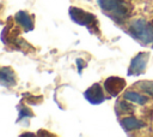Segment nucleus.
I'll use <instances>...</instances> for the list:
<instances>
[{
	"label": "nucleus",
	"mask_w": 153,
	"mask_h": 137,
	"mask_svg": "<svg viewBox=\"0 0 153 137\" xmlns=\"http://www.w3.org/2000/svg\"><path fill=\"white\" fill-rule=\"evenodd\" d=\"M117 106H118L120 111L123 112V113H133V112H134V106H133L131 103L127 102L126 99L120 100V101L117 102Z\"/></svg>",
	"instance_id": "obj_11"
},
{
	"label": "nucleus",
	"mask_w": 153,
	"mask_h": 137,
	"mask_svg": "<svg viewBox=\"0 0 153 137\" xmlns=\"http://www.w3.org/2000/svg\"><path fill=\"white\" fill-rule=\"evenodd\" d=\"M84 96L92 105H99L105 100L104 91H103L102 87L98 83H94L88 89H86L85 93H84Z\"/></svg>",
	"instance_id": "obj_6"
},
{
	"label": "nucleus",
	"mask_w": 153,
	"mask_h": 137,
	"mask_svg": "<svg viewBox=\"0 0 153 137\" xmlns=\"http://www.w3.org/2000/svg\"><path fill=\"white\" fill-rule=\"evenodd\" d=\"M69 16L72 18V20L81 26H96L97 24V19H96V16L87 12V11H84L79 7H74L72 6L69 8Z\"/></svg>",
	"instance_id": "obj_3"
},
{
	"label": "nucleus",
	"mask_w": 153,
	"mask_h": 137,
	"mask_svg": "<svg viewBox=\"0 0 153 137\" xmlns=\"http://www.w3.org/2000/svg\"><path fill=\"white\" fill-rule=\"evenodd\" d=\"M123 99H126V100L129 101V102L139 103V105H145V103L148 102V97H147V96L141 95L140 93L134 91V90H127V91L123 94Z\"/></svg>",
	"instance_id": "obj_10"
},
{
	"label": "nucleus",
	"mask_w": 153,
	"mask_h": 137,
	"mask_svg": "<svg viewBox=\"0 0 153 137\" xmlns=\"http://www.w3.org/2000/svg\"><path fill=\"white\" fill-rule=\"evenodd\" d=\"M14 20L25 31H30L33 29V19L26 11H18L14 14Z\"/></svg>",
	"instance_id": "obj_7"
},
{
	"label": "nucleus",
	"mask_w": 153,
	"mask_h": 137,
	"mask_svg": "<svg viewBox=\"0 0 153 137\" xmlns=\"http://www.w3.org/2000/svg\"><path fill=\"white\" fill-rule=\"evenodd\" d=\"M129 34L143 46L153 47V24L145 19H134L129 25Z\"/></svg>",
	"instance_id": "obj_2"
},
{
	"label": "nucleus",
	"mask_w": 153,
	"mask_h": 137,
	"mask_svg": "<svg viewBox=\"0 0 153 137\" xmlns=\"http://www.w3.org/2000/svg\"><path fill=\"white\" fill-rule=\"evenodd\" d=\"M148 58H149V55L146 52L137 53L130 61V65H129V68H128V75L139 76V75L143 73L145 70H146V66H147Z\"/></svg>",
	"instance_id": "obj_4"
},
{
	"label": "nucleus",
	"mask_w": 153,
	"mask_h": 137,
	"mask_svg": "<svg viewBox=\"0 0 153 137\" xmlns=\"http://www.w3.org/2000/svg\"><path fill=\"white\" fill-rule=\"evenodd\" d=\"M126 87V81L121 77H109L104 82V90L111 96H117L123 91Z\"/></svg>",
	"instance_id": "obj_5"
},
{
	"label": "nucleus",
	"mask_w": 153,
	"mask_h": 137,
	"mask_svg": "<svg viewBox=\"0 0 153 137\" xmlns=\"http://www.w3.org/2000/svg\"><path fill=\"white\" fill-rule=\"evenodd\" d=\"M22 136H35V135L31 132H25V133H22Z\"/></svg>",
	"instance_id": "obj_15"
},
{
	"label": "nucleus",
	"mask_w": 153,
	"mask_h": 137,
	"mask_svg": "<svg viewBox=\"0 0 153 137\" xmlns=\"http://www.w3.org/2000/svg\"><path fill=\"white\" fill-rule=\"evenodd\" d=\"M24 117H32V113H31V111H30L27 107L22 106V107L19 108V119H22V118H24ZM19 119H18V120H19Z\"/></svg>",
	"instance_id": "obj_13"
},
{
	"label": "nucleus",
	"mask_w": 153,
	"mask_h": 137,
	"mask_svg": "<svg viewBox=\"0 0 153 137\" xmlns=\"http://www.w3.org/2000/svg\"><path fill=\"white\" fill-rule=\"evenodd\" d=\"M120 124H121L122 129H123L124 131H127V132H129V131H135V130H140V129H142V127L145 126V123H143V121L139 120L137 118H135V117H133V115H130V117H124L123 119H121Z\"/></svg>",
	"instance_id": "obj_8"
},
{
	"label": "nucleus",
	"mask_w": 153,
	"mask_h": 137,
	"mask_svg": "<svg viewBox=\"0 0 153 137\" xmlns=\"http://www.w3.org/2000/svg\"><path fill=\"white\" fill-rule=\"evenodd\" d=\"M98 6L116 22L124 20L129 17L131 7L124 0H97Z\"/></svg>",
	"instance_id": "obj_1"
},
{
	"label": "nucleus",
	"mask_w": 153,
	"mask_h": 137,
	"mask_svg": "<svg viewBox=\"0 0 153 137\" xmlns=\"http://www.w3.org/2000/svg\"><path fill=\"white\" fill-rule=\"evenodd\" d=\"M0 81L4 87H12L16 85V75L13 70L8 66H4L0 70Z\"/></svg>",
	"instance_id": "obj_9"
},
{
	"label": "nucleus",
	"mask_w": 153,
	"mask_h": 137,
	"mask_svg": "<svg viewBox=\"0 0 153 137\" xmlns=\"http://www.w3.org/2000/svg\"><path fill=\"white\" fill-rule=\"evenodd\" d=\"M76 65L79 66V71L81 72V68L84 67V66H86V64H85V61L82 60V59H76Z\"/></svg>",
	"instance_id": "obj_14"
},
{
	"label": "nucleus",
	"mask_w": 153,
	"mask_h": 137,
	"mask_svg": "<svg viewBox=\"0 0 153 137\" xmlns=\"http://www.w3.org/2000/svg\"><path fill=\"white\" fill-rule=\"evenodd\" d=\"M139 88H140L142 91L147 93L148 95H152V96H153V82H148V81H146V82H140V83H139Z\"/></svg>",
	"instance_id": "obj_12"
}]
</instances>
